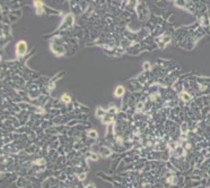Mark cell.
I'll list each match as a JSON object with an SVG mask.
<instances>
[{
	"mask_svg": "<svg viewBox=\"0 0 210 188\" xmlns=\"http://www.w3.org/2000/svg\"><path fill=\"white\" fill-rule=\"evenodd\" d=\"M50 49H51V51L54 53L55 56H58V57L64 56L67 52L66 45L63 44V43H60V42L53 41V40H52L51 44H50Z\"/></svg>",
	"mask_w": 210,
	"mask_h": 188,
	"instance_id": "6da1fadb",
	"label": "cell"
},
{
	"mask_svg": "<svg viewBox=\"0 0 210 188\" xmlns=\"http://www.w3.org/2000/svg\"><path fill=\"white\" fill-rule=\"evenodd\" d=\"M15 50L17 57L18 58H23L27 53V51H28V45H27V43L25 41H18L17 44H16Z\"/></svg>",
	"mask_w": 210,
	"mask_h": 188,
	"instance_id": "277c9868",
	"label": "cell"
},
{
	"mask_svg": "<svg viewBox=\"0 0 210 188\" xmlns=\"http://www.w3.org/2000/svg\"><path fill=\"white\" fill-rule=\"evenodd\" d=\"M85 188H96V187H95V185L93 184V182H89V184L85 185Z\"/></svg>",
	"mask_w": 210,
	"mask_h": 188,
	"instance_id": "e0dca14e",
	"label": "cell"
},
{
	"mask_svg": "<svg viewBox=\"0 0 210 188\" xmlns=\"http://www.w3.org/2000/svg\"><path fill=\"white\" fill-rule=\"evenodd\" d=\"M60 101L62 102L63 104L70 105L72 103V99H71V96H70L69 94H62L61 98H60Z\"/></svg>",
	"mask_w": 210,
	"mask_h": 188,
	"instance_id": "8fae6325",
	"label": "cell"
},
{
	"mask_svg": "<svg viewBox=\"0 0 210 188\" xmlns=\"http://www.w3.org/2000/svg\"><path fill=\"white\" fill-rule=\"evenodd\" d=\"M98 154H100V156H102V158H110V156H112L113 155V151H112V149H111L110 146H107V145H101L100 149H98V152H97Z\"/></svg>",
	"mask_w": 210,
	"mask_h": 188,
	"instance_id": "5b68a950",
	"label": "cell"
},
{
	"mask_svg": "<svg viewBox=\"0 0 210 188\" xmlns=\"http://www.w3.org/2000/svg\"><path fill=\"white\" fill-rule=\"evenodd\" d=\"M142 68H144V72H150L151 70V65L149 61H145L144 62V66H142Z\"/></svg>",
	"mask_w": 210,
	"mask_h": 188,
	"instance_id": "5bb4252c",
	"label": "cell"
},
{
	"mask_svg": "<svg viewBox=\"0 0 210 188\" xmlns=\"http://www.w3.org/2000/svg\"><path fill=\"white\" fill-rule=\"evenodd\" d=\"M179 99H180L181 101L184 102V103H189V102L192 101L191 94L189 93L188 91H182V92H180L179 93Z\"/></svg>",
	"mask_w": 210,
	"mask_h": 188,
	"instance_id": "52a82bcc",
	"label": "cell"
},
{
	"mask_svg": "<svg viewBox=\"0 0 210 188\" xmlns=\"http://www.w3.org/2000/svg\"><path fill=\"white\" fill-rule=\"evenodd\" d=\"M107 113V110H104L102 107H97L95 110V117H97V118H103L105 115Z\"/></svg>",
	"mask_w": 210,
	"mask_h": 188,
	"instance_id": "7c38bea8",
	"label": "cell"
},
{
	"mask_svg": "<svg viewBox=\"0 0 210 188\" xmlns=\"http://www.w3.org/2000/svg\"><path fill=\"white\" fill-rule=\"evenodd\" d=\"M136 11H137V15H138V18L140 21H146L149 16V9L148 7L145 5V2H137V7H136Z\"/></svg>",
	"mask_w": 210,
	"mask_h": 188,
	"instance_id": "7a4b0ae2",
	"label": "cell"
},
{
	"mask_svg": "<svg viewBox=\"0 0 210 188\" xmlns=\"http://www.w3.org/2000/svg\"><path fill=\"white\" fill-rule=\"evenodd\" d=\"M114 121H115V117L112 116V115H109V113H106V115L101 119V122H102L103 125H106V126L112 125Z\"/></svg>",
	"mask_w": 210,
	"mask_h": 188,
	"instance_id": "ba28073f",
	"label": "cell"
},
{
	"mask_svg": "<svg viewBox=\"0 0 210 188\" xmlns=\"http://www.w3.org/2000/svg\"><path fill=\"white\" fill-rule=\"evenodd\" d=\"M86 135H87V137H88V138L95 139V141H97V139H98V133H97V130H95V129H92V128H89L88 130L86 132Z\"/></svg>",
	"mask_w": 210,
	"mask_h": 188,
	"instance_id": "30bf717a",
	"label": "cell"
},
{
	"mask_svg": "<svg viewBox=\"0 0 210 188\" xmlns=\"http://www.w3.org/2000/svg\"><path fill=\"white\" fill-rule=\"evenodd\" d=\"M174 5H176V6H179V7H181V8H185V6H186V1H175Z\"/></svg>",
	"mask_w": 210,
	"mask_h": 188,
	"instance_id": "2e32d148",
	"label": "cell"
},
{
	"mask_svg": "<svg viewBox=\"0 0 210 188\" xmlns=\"http://www.w3.org/2000/svg\"><path fill=\"white\" fill-rule=\"evenodd\" d=\"M125 94V88L124 86H122V85H119V86L115 87V90H114V96L115 98H122L123 95Z\"/></svg>",
	"mask_w": 210,
	"mask_h": 188,
	"instance_id": "9c48e42d",
	"label": "cell"
},
{
	"mask_svg": "<svg viewBox=\"0 0 210 188\" xmlns=\"http://www.w3.org/2000/svg\"><path fill=\"white\" fill-rule=\"evenodd\" d=\"M86 177H87V172H81L79 175H77V178L79 181H84L86 179Z\"/></svg>",
	"mask_w": 210,
	"mask_h": 188,
	"instance_id": "9a60e30c",
	"label": "cell"
},
{
	"mask_svg": "<svg viewBox=\"0 0 210 188\" xmlns=\"http://www.w3.org/2000/svg\"><path fill=\"white\" fill-rule=\"evenodd\" d=\"M31 180L28 179V178H26V177H19L17 180L15 181V185H16V187L17 188H25L27 185L30 184Z\"/></svg>",
	"mask_w": 210,
	"mask_h": 188,
	"instance_id": "8992f818",
	"label": "cell"
},
{
	"mask_svg": "<svg viewBox=\"0 0 210 188\" xmlns=\"http://www.w3.org/2000/svg\"><path fill=\"white\" fill-rule=\"evenodd\" d=\"M107 113L109 115H112V116H118L119 115V109L118 107H115V105H111L110 108L107 109Z\"/></svg>",
	"mask_w": 210,
	"mask_h": 188,
	"instance_id": "4fadbf2b",
	"label": "cell"
},
{
	"mask_svg": "<svg viewBox=\"0 0 210 188\" xmlns=\"http://www.w3.org/2000/svg\"><path fill=\"white\" fill-rule=\"evenodd\" d=\"M74 24H75V15L74 14H68V15H66L63 17V21L59 27V31L68 30V28L74 26Z\"/></svg>",
	"mask_w": 210,
	"mask_h": 188,
	"instance_id": "3957f363",
	"label": "cell"
}]
</instances>
